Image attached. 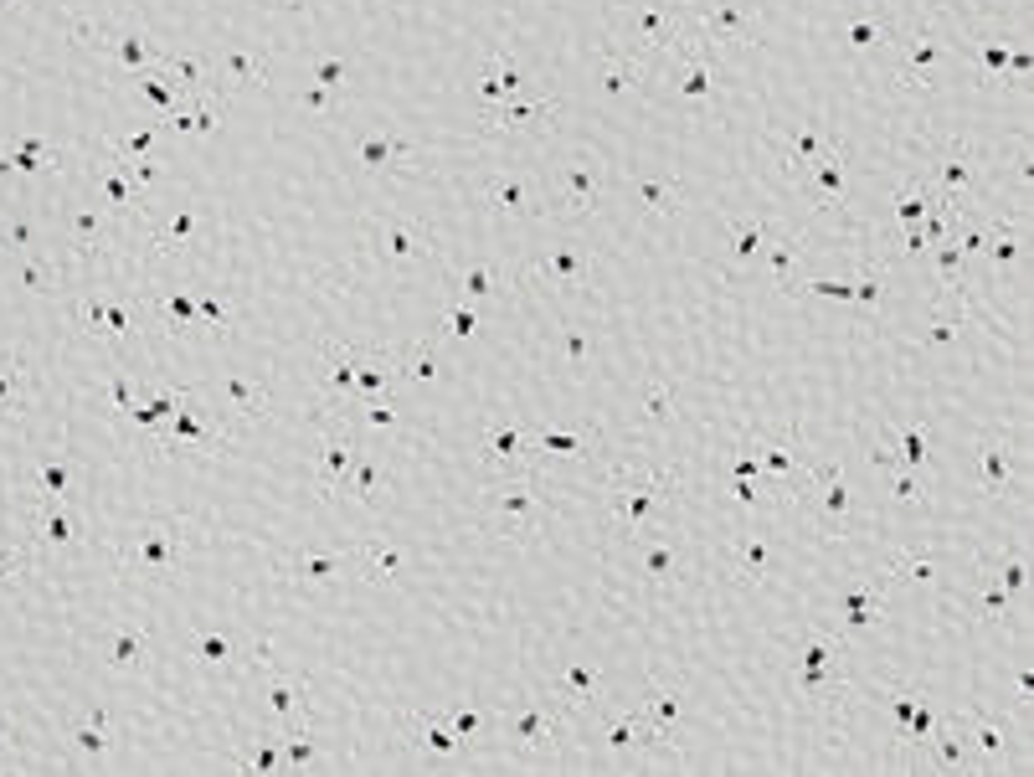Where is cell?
Listing matches in <instances>:
<instances>
[{"label": "cell", "instance_id": "ba28073f", "mask_svg": "<svg viewBox=\"0 0 1034 777\" xmlns=\"http://www.w3.org/2000/svg\"><path fill=\"white\" fill-rule=\"evenodd\" d=\"M978 469L988 474L983 484H988L993 494H1004V489L1014 484V448H983V458H978Z\"/></svg>", "mask_w": 1034, "mask_h": 777}, {"label": "cell", "instance_id": "4fadbf2b", "mask_svg": "<svg viewBox=\"0 0 1034 777\" xmlns=\"http://www.w3.org/2000/svg\"><path fill=\"white\" fill-rule=\"evenodd\" d=\"M875 613H880L875 592H854V597H844V618H849V623H860V628H865Z\"/></svg>", "mask_w": 1034, "mask_h": 777}, {"label": "cell", "instance_id": "52a82bcc", "mask_svg": "<svg viewBox=\"0 0 1034 777\" xmlns=\"http://www.w3.org/2000/svg\"><path fill=\"white\" fill-rule=\"evenodd\" d=\"M510 741L520 752H546L551 741H556V726H551V716H536V711H525V716H515V726H510Z\"/></svg>", "mask_w": 1034, "mask_h": 777}, {"label": "cell", "instance_id": "e0dca14e", "mask_svg": "<svg viewBox=\"0 0 1034 777\" xmlns=\"http://www.w3.org/2000/svg\"><path fill=\"white\" fill-rule=\"evenodd\" d=\"M196 654H201V659H227V654H232V644H227V639H201V644H196Z\"/></svg>", "mask_w": 1034, "mask_h": 777}, {"label": "cell", "instance_id": "30bf717a", "mask_svg": "<svg viewBox=\"0 0 1034 777\" xmlns=\"http://www.w3.org/2000/svg\"><path fill=\"white\" fill-rule=\"evenodd\" d=\"M345 469H350V448L335 438V443L325 448V464H319V474H325V489H340V484H345Z\"/></svg>", "mask_w": 1034, "mask_h": 777}, {"label": "cell", "instance_id": "9a60e30c", "mask_svg": "<svg viewBox=\"0 0 1034 777\" xmlns=\"http://www.w3.org/2000/svg\"><path fill=\"white\" fill-rule=\"evenodd\" d=\"M824 484H829V515H834V531H839L844 515H849V494H844V479H839V474H829Z\"/></svg>", "mask_w": 1034, "mask_h": 777}, {"label": "cell", "instance_id": "6da1fadb", "mask_svg": "<svg viewBox=\"0 0 1034 777\" xmlns=\"http://www.w3.org/2000/svg\"><path fill=\"white\" fill-rule=\"evenodd\" d=\"M844 644L839 639H829V633H813V639L803 644V654H798V685H803V695L808 700H834L839 695V685H844Z\"/></svg>", "mask_w": 1034, "mask_h": 777}, {"label": "cell", "instance_id": "2e32d148", "mask_svg": "<svg viewBox=\"0 0 1034 777\" xmlns=\"http://www.w3.org/2000/svg\"><path fill=\"white\" fill-rule=\"evenodd\" d=\"M597 685H592V669H572V675H566V695H577V700H587Z\"/></svg>", "mask_w": 1034, "mask_h": 777}, {"label": "cell", "instance_id": "5bb4252c", "mask_svg": "<svg viewBox=\"0 0 1034 777\" xmlns=\"http://www.w3.org/2000/svg\"><path fill=\"white\" fill-rule=\"evenodd\" d=\"M736 551H741V567L752 572V577H762V572H767V556H772V551H767V541H736Z\"/></svg>", "mask_w": 1034, "mask_h": 777}, {"label": "cell", "instance_id": "7a4b0ae2", "mask_svg": "<svg viewBox=\"0 0 1034 777\" xmlns=\"http://www.w3.org/2000/svg\"><path fill=\"white\" fill-rule=\"evenodd\" d=\"M494 505H499V531L525 541L530 531H536V489L520 484L515 474L505 479H494Z\"/></svg>", "mask_w": 1034, "mask_h": 777}, {"label": "cell", "instance_id": "7c38bea8", "mask_svg": "<svg viewBox=\"0 0 1034 777\" xmlns=\"http://www.w3.org/2000/svg\"><path fill=\"white\" fill-rule=\"evenodd\" d=\"M546 278H551V284H561V289H566V284H582L587 273H582V263H577L572 253H556V258H551V268H546Z\"/></svg>", "mask_w": 1034, "mask_h": 777}, {"label": "cell", "instance_id": "9c48e42d", "mask_svg": "<svg viewBox=\"0 0 1034 777\" xmlns=\"http://www.w3.org/2000/svg\"><path fill=\"white\" fill-rule=\"evenodd\" d=\"M237 762L247 772H278L283 767V747H278V741H253V747H237Z\"/></svg>", "mask_w": 1034, "mask_h": 777}, {"label": "cell", "instance_id": "3957f363", "mask_svg": "<svg viewBox=\"0 0 1034 777\" xmlns=\"http://www.w3.org/2000/svg\"><path fill=\"white\" fill-rule=\"evenodd\" d=\"M175 561H181V536H175V525H145V531L134 536V546H129V567L134 572H170Z\"/></svg>", "mask_w": 1034, "mask_h": 777}, {"label": "cell", "instance_id": "5b68a950", "mask_svg": "<svg viewBox=\"0 0 1034 777\" xmlns=\"http://www.w3.org/2000/svg\"><path fill=\"white\" fill-rule=\"evenodd\" d=\"M273 711L283 716V731H304L309 726V685L304 680H273Z\"/></svg>", "mask_w": 1034, "mask_h": 777}, {"label": "cell", "instance_id": "8fae6325", "mask_svg": "<svg viewBox=\"0 0 1034 777\" xmlns=\"http://www.w3.org/2000/svg\"><path fill=\"white\" fill-rule=\"evenodd\" d=\"M145 649H150V644H145V633H139V628H124L119 639H114V664H119V669H129V664H134L139 654H145Z\"/></svg>", "mask_w": 1034, "mask_h": 777}, {"label": "cell", "instance_id": "277c9868", "mask_svg": "<svg viewBox=\"0 0 1034 777\" xmlns=\"http://www.w3.org/2000/svg\"><path fill=\"white\" fill-rule=\"evenodd\" d=\"M664 489H669V484L654 479V474H633V479H618V484H613V505H618L623 531H638V525H644V515L654 510V500H659Z\"/></svg>", "mask_w": 1034, "mask_h": 777}, {"label": "cell", "instance_id": "8992f818", "mask_svg": "<svg viewBox=\"0 0 1034 777\" xmlns=\"http://www.w3.org/2000/svg\"><path fill=\"white\" fill-rule=\"evenodd\" d=\"M530 453H536V438H520V433H489V443H484V458H494L499 479L515 474V464H525Z\"/></svg>", "mask_w": 1034, "mask_h": 777}]
</instances>
